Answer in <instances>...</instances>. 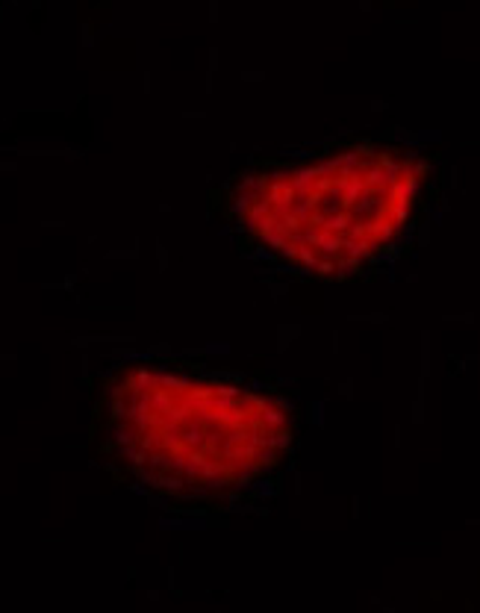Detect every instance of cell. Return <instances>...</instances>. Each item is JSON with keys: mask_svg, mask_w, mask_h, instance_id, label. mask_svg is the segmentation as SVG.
<instances>
[{"mask_svg": "<svg viewBox=\"0 0 480 613\" xmlns=\"http://www.w3.org/2000/svg\"><path fill=\"white\" fill-rule=\"evenodd\" d=\"M301 427L274 378L192 360H130L103 381L97 457L183 510L245 507L280 478Z\"/></svg>", "mask_w": 480, "mask_h": 613, "instance_id": "6da1fadb", "label": "cell"}, {"mask_svg": "<svg viewBox=\"0 0 480 613\" xmlns=\"http://www.w3.org/2000/svg\"><path fill=\"white\" fill-rule=\"evenodd\" d=\"M424 189L418 154L353 142L248 165L224 186V215L245 251L336 277L383 259L416 224Z\"/></svg>", "mask_w": 480, "mask_h": 613, "instance_id": "7a4b0ae2", "label": "cell"}]
</instances>
